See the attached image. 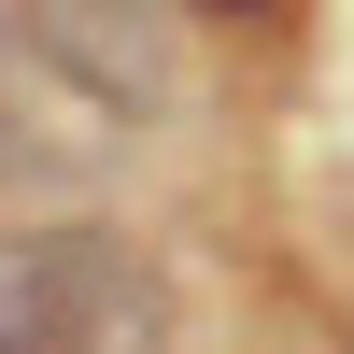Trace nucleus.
I'll use <instances>...</instances> for the list:
<instances>
[{"instance_id": "1", "label": "nucleus", "mask_w": 354, "mask_h": 354, "mask_svg": "<svg viewBox=\"0 0 354 354\" xmlns=\"http://www.w3.org/2000/svg\"><path fill=\"white\" fill-rule=\"evenodd\" d=\"M185 100L170 0H15L0 15V185H100Z\"/></svg>"}, {"instance_id": "2", "label": "nucleus", "mask_w": 354, "mask_h": 354, "mask_svg": "<svg viewBox=\"0 0 354 354\" xmlns=\"http://www.w3.org/2000/svg\"><path fill=\"white\" fill-rule=\"evenodd\" d=\"M0 354H170V283L113 227L0 241Z\"/></svg>"}, {"instance_id": "3", "label": "nucleus", "mask_w": 354, "mask_h": 354, "mask_svg": "<svg viewBox=\"0 0 354 354\" xmlns=\"http://www.w3.org/2000/svg\"><path fill=\"white\" fill-rule=\"evenodd\" d=\"M198 15H283V0H198Z\"/></svg>"}]
</instances>
